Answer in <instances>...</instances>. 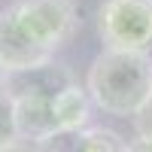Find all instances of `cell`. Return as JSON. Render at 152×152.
<instances>
[{"instance_id": "obj_1", "label": "cell", "mask_w": 152, "mask_h": 152, "mask_svg": "<svg viewBox=\"0 0 152 152\" xmlns=\"http://www.w3.org/2000/svg\"><path fill=\"white\" fill-rule=\"evenodd\" d=\"M85 91L110 116H137L152 104V58L140 52L104 49L88 67Z\"/></svg>"}, {"instance_id": "obj_2", "label": "cell", "mask_w": 152, "mask_h": 152, "mask_svg": "<svg viewBox=\"0 0 152 152\" xmlns=\"http://www.w3.org/2000/svg\"><path fill=\"white\" fill-rule=\"evenodd\" d=\"M97 34L104 49L152 52V0H104L97 12Z\"/></svg>"}, {"instance_id": "obj_3", "label": "cell", "mask_w": 152, "mask_h": 152, "mask_svg": "<svg viewBox=\"0 0 152 152\" xmlns=\"http://www.w3.org/2000/svg\"><path fill=\"white\" fill-rule=\"evenodd\" d=\"M12 12L21 24V31L55 58L61 46L73 40L76 28H79V15L70 0H18L12 3Z\"/></svg>"}, {"instance_id": "obj_4", "label": "cell", "mask_w": 152, "mask_h": 152, "mask_svg": "<svg viewBox=\"0 0 152 152\" xmlns=\"http://www.w3.org/2000/svg\"><path fill=\"white\" fill-rule=\"evenodd\" d=\"M49 61H52V55L43 52L37 43H31V37L21 31L12 6L0 9V70L12 76V73H24L40 64H49Z\"/></svg>"}, {"instance_id": "obj_5", "label": "cell", "mask_w": 152, "mask_h": 152, "mask_svg": "<svg viewBox=\"0 0 152 152\" xmlns=\"http://www.w3.org/2000/svg\"><path fill=\"white\" fill-rule=\"evenodd\" d=\"M128 143L110 128L58 131L49 140L37 143V152H125Z\"/></svg>"}, {"instance_id": "obj_6", "label": "cell", "mask_w": 152, "mask_h": 152, "mask_svg": "<svg viewBox=\"0 0 152 152\" xmlns=\"http://www.w3.org/2000/svg\"><path fill=\"white\" fill-rule=\"evenodd\" d=\"M15 100V128H18V140L24 143H43L52 134H58V119H55V107L52 97H12Z\"/></svg>"}, {"instance_id": "obj_7", "label": "cell", "mask_w": 152, "mask_h": 152, "mask_svg": "<svg viewBox=\"0 0 152 152\" xmlns=\"http://www.w3.org/2000/svg\"><path fill=\"white\" fill-rule=\"evenodd\" d=\"M67 85H73V76L67 70L55 67L52 61L34 67V70H24V73H12L3 82V88L12 97H55Z\"/></svg>"}, {"instance_id": "obj_8", "label": "cell", "mask_w": 152, "mask_h": 152, "mask_svg": "<svg viewBox=\"0 0 152 152\" xmlns=\"http://www.w3.org/2000/svg\"><path fill=\"white\" fill-rule=\"evenodd\" d=\"M52 107H55V119H58L61 131H82V128H88V119H91V97H88V91L79 88L76 82L52 97Z\"/></svg>"}, {"instance_id": "obj_9", "label": "cell", "mask_w": 152, "mask_h": 152, "mask_svg": "<svg viewBox=\"0 0 152 152\" xmlns=\"http://www.w3.org/2000/svg\"><path fill=\"white\" fill-rule=\"evenodd\" d=\"M18 143V128H15V100L6 88H0V149Z\"/></svg>"}, {"instance_id": "obj_10", "label": "cell", "mask_w": 152, "mask_h": 152, "mask_svg": "<svg viewBox=\"0 0 152 152\" xmlns=\"http://www.w3.org/2000/svg\"><path fill=\"white\" fill-rule=\"evenodd\" d=\"M134 122H137V137H152V104H146L137 113Z\"/></svg>"}, {"instance_id": "obj_11", "label": "cell", "mask_w": 152, "mask_h": 152, "mask_svg": "<svg viewBox=\"0 0 152 152\" xmlns=\"http://www.w3.org/2000/svg\"><path fill=\"white\" fill-rule=\"evenodd\" d=\"M125 152H152V137H137L134 143H128Z\"/></svg>"}, {"instance_id": "obj_12", "label": "cell", "mask_w": 152, "mask_h": 152, "mask_svg": "<svg viewBox=\"0 0 152 152\" xmlns=\"http://www.w3.org/2000/svg\"><path fill=\"white\" fill-rule=\"evenodd\" d=\"M0 152H37V146H34V143H24V140H18L15 146H6V149H0Z\"/></svg>"}, {"instance_id": "obj_13", "label": "cell", "mask_w": 152, "mask_h": 152, "mask_svg": "<svg viewBox=\"0 0 152 152\" xmlns=\"http://www.w3.org/2000/svg\"><path fill=\"white\" fill-rule=\"evenodd\" d=\"M3 82H6V73H3V70H0V88H3Z\"/></svg>"}]
</instances>
